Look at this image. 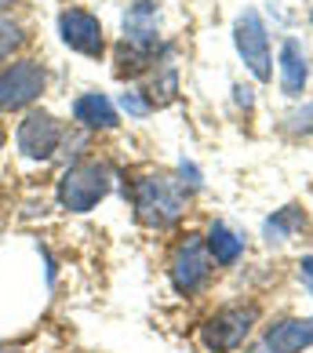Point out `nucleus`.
I'll return each instance as SVG.
<instances>
[{
    "mask_svg": "<svg viewBox=\"0 0 313 353\" xmlns=\"http://www.w3.org/2000/svg\"><path fill=\"white\" fill-rule=\"evenodd\" d=\"M113 190V168L102 157H81L73 161L55 182V204L62 212L84 215L91 208H99L106 201V193Z\"/></svg>",
    "mask_w": 313,
    "mask_h": 353,
    "instance_id": "nucleus-1",
    "label": "nucleus"
},
{
    "mask_svg": "<svg viewBox=\"0 0 313 353\" xmlns=\"http://www.w3.org/2000/svg\"><path fill=\"white\" fill-rule=\"evenodd\" d=\"M132 208L150 230H168L186 215V190L172 175H139L132 182Z\"/></svg>",
    "mask_w": 313,
    "mask_h": 353,
    "instance_id": "nucleus-2",
    "label": "nucleus"
},
{
    "mask_svg": "<svg viewBox=\"0 0 313 353\" xmlns=\"http://www.w3.org/2000/svg\"><path fill=\"white\" fill-rule=\"evenodd\" d=\"M233 48L244 62V70L259 84L273 81V44H270V26L259 15V8H244L233 19Z\"/></svg>",
    "mask_w": 313,
    "mask_h": 353,
    "instance_id": "nucleus-3",
    "label": "nucleus"
},
{
    "mask_svg": "<svg viewBox=\"0 0 313 353\" xmlns=\"http://www.w3.org/2000/svg\"><path fill=\"white\" fill-rule=\"evenodd\" d=\"M259 324V306L255 303H226L219 306L201 328V343L208 353H237L244 339Z\"/></svg>",
    "mask_w": 313,
    "mask_h": 353,
    "instance_id": "nucleus-4",
    "label": "nucleus"
},
{
    "mask_svg": "<svg viewBox=\"0 0 313 353\" xmlns=\"http://www.w3.org/2000/svg\"><path fill=\"white\" fill-rule=\"evenodd\" d=\"M212 270H215V263L204 248V237L201 233H190L186 241L175 244L172 263H168V281H172V288L182 299H197L212 284Z\"/></svg>",
    "mask_w": 313,
    "mask_h": 353,
    "instance_id": "nucleus-5",
    "label": "nucleus"
},
{
    "mask_svg": "<svg viewBox=\"0 0 313 353\" xmlns=\"http://www.w3.org/2000/svg\"><path fill=\"white\" fill-rule=\"evenodd\" d=\"M48 91V70L41 59H15L0 66V113L30 110Z\"/></svg>",
    "mask_w": 313,
    "mask_h": 353,
    "instance_id": "nucleus-6",
    "label": "nucleus"
},
{
    "mask_svg": "<svg viewBox=\"0 0 313 353\" xmlns=\"http://www.w3.org/2000/svg\"><path fill=\"white\" fill-rule=\"evenodd\" d=\"M62 142H66V128L48 110H30L15 128V150L22 161H33V164H48Z\"/></svg>",
    "mask_w": 313,
    "mask_h": 353,
    "instance_id": "nucleus-7",
    "label": "nucleus"
},
{
    "mask_svg": "<svg viewBox=\"0 0 313 353\" xmlns=\"http://www.w3.org/2000/svg\"><path fill=\"white\" fill-rule=\"evenodd\" d=\"M59 41L70 51L84 59H102L106 55V30H102V19L88 8H62L59 11Z\"/></svg>",
    "mask_w": 313,
    "mask_h": 353,
    "instance_id": "nucleus-8",
    "label": "nucleus"
},
{
    "mask_svg": "<svg viewBox=\"0 0 313 353\" xmlns=\"http://www.w3.org/2000/svg\"><path fill=\"white\" fill-rule=\"evenodd\" d=\"M121 44L153 55L161 48V8L156 0H132L121 19Z\"/></svg>",
    "mask_w": 313,
    "mask_h": 353,
    "instance_id": "nucleus-9",
    "label": "nucleus"
},
{
    "mask_svg": "<svg viewBox=\"0 0 313 353\" xmlns=\"http://www.w3.org/2000/svg\"><path fill=\"white\" fill-rule=\"evenodd\" d=\"M277 84L288 99H303L310 88V55L299 37H284L277 48Z\"/></svg>",
    "mask_w": 313,
    "mask_h": 353,
    "instance_id": "nucleus-10",
    "label": "nucleus"
},
{
    "mask_svg": "<svg viewBox=\"0 0 313 353\" xmlns=\"http://www.w3.org/2000/svg\"><path fill=\"white\" fill-rule=\"evenodd\" d=\"M73 121L84 128V132H113L117 124H121V110H117V102L110 95H102V91H84V95L73 99Z\"/></svg>",
    "mask_w": 313,
    "mask_h": 353,
    "instance_id": "nucleus-11",
    "label": "nucleus"
},
{
    "mask_svg": "<svg viewBox=\"0 0 313 353\" xmlns=\"http://www.w3.org/2000/svg\"><path fill=\"white\" fill-rule=\"evenodd\" d=\"M263 346L270 353H306L313 346V317H284L266 324Z\"/></svg>",
    "mask_w": 313,
    "mask_h": 353,
    "instance_id": "nucleus-12",
    "label": "nucleus"
},
{
    "mask_svg": "<svg viewBox=\"0 0 313 353\" xmlns=\"http://www.w3.org/2000/svg\"><path fill=\"white\" fill-rule=\"evenodd\" d=\"M204 248H208V255H212V263L215 266H237L241 259H244V233L241 230H233L226 219H215V222H208V230H204Z\"/></svg>",
    "mask_w": 313,
    "mask_h": 353,
    "instance_id": "nucleus-13",
    "label": "nucleus"
},
{
    "mask_svg": "<svg viewBox=\"0 0 313 353\" xmlns=\"http://www.w3.org/2000/svg\"><path fill=\"white\" fill-rule=\"evenodd\" d=\"M306 230V215H303V208H295V204H284L277 208L266 222H263V241L270 248H281V244H288L292 237H299V233Z\"/></svg>",
    "mask_w": 313,
    "mask_h": 353,
    "instance_id": "nucleus-14",
    "label": "nucleus"
},
{
    "mask_svg": "<svg viewBox=\"0 0 313 353\" xmlns=\"http://www.w3.org/2000/svg\"><path fill=\"white\" fill-rule=\"evenodd\" d=\"M117 106L132 117V121H142V117L153 113V99L146 95V88H124L121 99H117Z\"/></svg>",
    "mask_w": 313,
    "mask_h": 353,
    "instance_id": "nucleus-15",
    "label": "nucleus"
},
{
    "mask_svg": "<svg viewBox=\"0 0 313 353\" xmlns=\"http://www.w3.org/2000/svg\"><path fill=\"white\" fill-rule=\"evenodd\" d=\"M22 44H26V33H22V26L0 15V62H8L11 55H19V51H22Z\"/></svg>",
    "mask_w": 313,
    "mask_h": 353,
    "instance_id": "nucleus-16",
    "label": "nucleus"
},
{
    "mask_svg": "<svg viewBox=\"0 0 313 353\" xmlns=\"http://www.w3.org/2000/svg\"><path fill=\"white\" fill-rule=\"evenodd\" d=\"M179 186L186 190V193H193V190H201L204 186V179H201V172H197V164L193 161H179Z\"/></svg>",
    "mask_w": 313,
    "mask_h": 353,
    "instance_id": "nucleus-17",
    "label": "nucleus"
},
{
    "mask_svg": "<svg viewBox=\"0 0 313 353\" xmlns=\"http://www.w3.org/2000/svg\"><path fill=\"white\" fill-rule=\"evenodd\" d=\"M288 132H310L313 128V106H306V110H299V113H292L288 117Z\"/></svg>",
    "mask_w": 313,
    "mask_h": 353,
    "instance_id": "nucleus-18",
    "label": "nucleus"
},
{
    "mask_svg": "<svg viewBox=\"0 0 313 353\" xmlns=\"http://www.w3.org/2000/svg\"><path fill=\"white\" fill-rule=\"evenodd\" d=\"M299 281H303L306 292L313 295V255H303V259H299Z\"/></svg>",
    "mask_w": 313,
    "mask_h": 353,
    "instance_id": "nucleus-19",
    "label": "nucleus"
},
{
    "mask_svg": "<svg viewBox=\"0 0 313 353\" xmlns=\"http://www.w3.org/2000/svg\"><path fill=\"white\" fill-rule=\"evenodd\" d=\"M233 91H237V95H233V99H237V106H244V110L255 106V88L252 84H233Z\"/></svg>",
    "mask_w": 313,
    "mask_h": 353,
    "instance_id": "nucleus-20",
    "label": "nucleus"
},
{
    "mask_svg": "<svg viewBox=\"0 0 313 353\" xmlns=\"http://www.w3.org/2000/svg\"><path fill=\"white\" fill-rule=\"evenodd\" d=\"M244 353H270V350H266V346H263V343H259V346H248V350H244Z\"/></svg>",
    "mask_w": 313,
    "mask_h": 353,
    "instance_id": "nucleus-21",
    "label": "nucleus"
},
{
    "mask_svg": "<svg viewBox=\"0 0 313 353\" xmlns=\"http://www.w3.org/2000/svg\"><path fill=\"white\" fill-rule=\"evenodd\" d=\"M11 4H19V0H0V11H8Z\"/></svg>",
    "mask_w": 313,
    "mask_h": 353,
    "instance_id": "nucleus-22",
    "label": "nucleus"
},
{
    "mask_svg": "<svg viewBox=\"0 0 313 353\" xmlns=\"http://www.w3.org/2000/svg\"><path fill=\"white\" fill-rule=\"evenodd\" d=\"M306 15H310V22H313V4H310V11H306Z\"/></svg>",
    "mask_w": 313,
    "mask_h": 353,
    "instance_id": "nucleus-23",
    "label": "nucleus"
},
{
    "mask_svg": "<svg viewBox=\"0 0 313 353\" xmlns=\"http://www.w3.org/2000/svg\"><path fill=\"white\" fill-rule=\"evenodd\" d=\"M0 353H8V350H4V346H0Z\"/></svg>",
    "mask_w": 313,
    "mask_h": 353,
    "instance_id": "nucleus-24",
    "label": "nucleus"
}]
</instances>
